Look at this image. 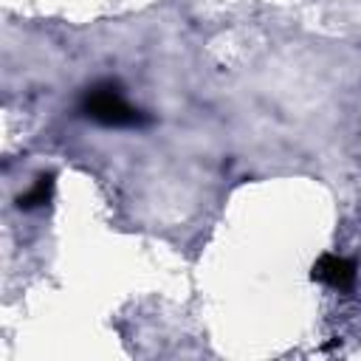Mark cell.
Instances as JSON below:
<instances>
[{
  "label": "cell",
  "instance_id": "cell-1",
  "mask_svg": "<svg viewBox=\"0 0 361 361\" xmlns=\"http://www.w3.org/2000/svg\"><path fill=\"white\" fill-rule=\"evenodd\" d=\"M79 110L87 118H93V121H99L104 127H141V124L149 121V116H144L138 107H133L124 99V93H121V87L116 82L90 85L85 90V96H82Z\"/></svg>",
  "mask_w": 361,
  "mask_h": 361
},
{
  "label": "cell",
  "instance_id": "cell-2",
  "mask_svg": "<svg viewBox=\"0 0 361 361\" xmlns=\"http://www.w3.org/2000/svg\"><path fill=\"white\" fill-rule=\"evenodd\" d=\"M310 276L327 288H336V290H350L355 285V262L347 259V257H338V254H322L313 268H310Z\"/></svg>",
  "mask_w": 361,
  "mask_h": 361
},
{
  "label": "cell",
  "instance_id": "cell-3",
  "mask_svg": "<svg viewBox=\"0 0 361 361\" xmlns=\"http://www.w3.org/2000/svg\"><path fill=\"white\" fill-rule=\"evenodd\" d=\"M51 195H54V175L48 172V175H39L34 180V186L17 197V206L20 209H37V206H45L51 200Z\"/></svg>",
  "mask_w": 361,
  "mask_h": 361
}]
</instances>
